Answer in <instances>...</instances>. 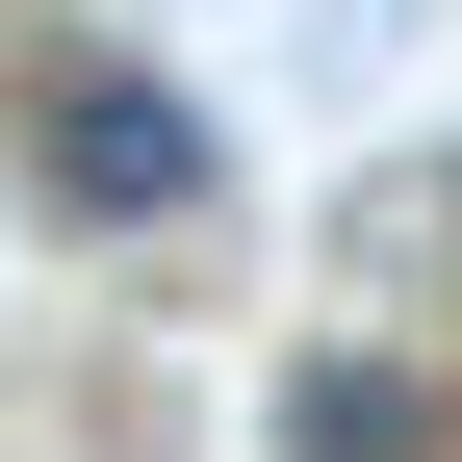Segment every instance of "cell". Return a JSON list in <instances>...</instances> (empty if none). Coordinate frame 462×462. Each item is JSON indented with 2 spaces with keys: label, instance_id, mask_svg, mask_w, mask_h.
I'll list each match as a JSON object with an SVG mask.
<instances>
[{
  "label": "cell",
  "instance_id": "1",
  "mask_svg": "<svg viewBox=\"0 0 462 462\" xmlns=\"http://www.w3.org/2000/svg\"><path fill=\"white\" fill-rule=\"evenodd\" d=\"M26 154H51V206H78V231H206V180H231L206 103H180V78H129V51H78Z\"/></svg>",
  "mask_w": 462,
  "mask_h": 462
},
{
  "label": "cell",
  "instance_id": "2",
  "mask_svg": "<svg viewBox=\"0 0 462 462\" xmlns=\"http://www.w3.org/2000/svg\"><path fill=\"white\" fill-rule=\"evenodd\" d=\"M282 462H411V360H309L282 385Z\"/></svg>",
  "mask_w": 462,
  "mask_h": 462
}]
</instances>
